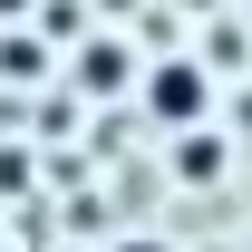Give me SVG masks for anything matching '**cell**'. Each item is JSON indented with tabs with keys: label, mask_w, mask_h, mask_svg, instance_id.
<instances>
[{
	"label": "cell",
	"mask_w": 252,
	"mask_h": 252,
	"mask_svg": "<svg viewBox=\"0 0 252 252\" xmlns=\"http://www.w3.org/2000/svg\"><path fill=\"white\" fill-rule=\"evenodd\" d=\"M146 97H156L165 126H194V117H204V68H194V59H165L156 78H146Z\"/></svg>",
	"instance_id": "1"
}]
</instances>
